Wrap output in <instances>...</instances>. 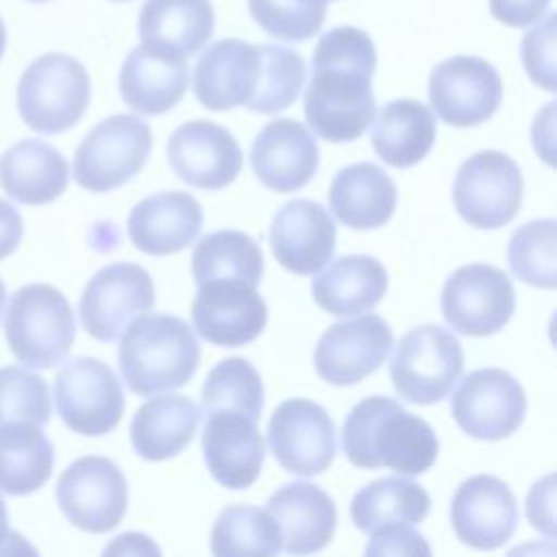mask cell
<instances>
[{
  "label": "cell",
  "instance_id": "6da1fadb",
  "mask_svg": "<svg viewBox=\"0 0 557 557\" xmlns=\"http://www.w3.org/2000/svg\"><path fill=\"white\" fill-rule=\"evenodd\" d=\"M374 67L376 50L366 30L337 26L320 37L305 91V117L315 135L335 144L361 137L376 113Z\"/></svg>",
  "mask_w": 557,
  "mask_h": 557
},
{
  "label": "cell",
  "instance_id": "7a4b0ae2",
  "mask_svg": "<svg viewBox=\"0 0 557 557\" xmlns=\"http://www.w3.org/2000/svg\"><path fill=\"white\" fill-rule=\"evenodd\" d=\"M342 446L357 468H392L405 476L426 472L440 450L431 424L387 396H368L350 409L342 426Z\"/></svg>",
  "mask_w": 557,
  "mask_h": 557
},
{
  "label": "cell",
  "instance_id": "3957f363",
  "mask_svg": "<svg viewBox=\"0 0 557 557\" xmlns=\"http://www.w3.org/2000/svg\"><path fill=\"white\" fill-rule=\"evenodd\" d=\"M200 346L189 324L176 315H137L124 329L117 363L124 383L139 396L172 392L189 383Z\"/></svg>",
  "mask_w": 557,
  "mask_h": 557
},
{
  "label": "cell",
  "instance_id": "277c9868",
  "mask_svg": "<svg viewBox=\"0 0 557 557\" xmlns=\"http://www.w3.org/2000/svg\"><path fill=\"white\" fill-rule=\"evenodd\" d=\"M76 333L67 298L52 285L20 287L4 313V335L11 352L28 368H54L72 350Z\"/></svg>",
  "mask_w": 557,
  "mask_h": 557
},
{
  "label": "cell",
  "instance_id": "5b68a950",
  "mask_svg": "<svg viewBox=\"0 0 557 557\" xmlns=\"http://www.w3.org/2000/svg\"><path fill=\"white\" fill-rule=\"evenodd\" d=\"M91 96L89 74L81 61L63 52L35 59L17 83V109L37 133L54 135L72 128Z\"/></svg>",
  "mask_w": 557,
  "mask_h": 557
},
{
  "label": "cell",
  "instance_id": "8992f818",
  "mask_svg": "<svg viewBox=\"0 0 557 557\" xmlns=\"http://www.w3.org/2000/svg\"><path fill=\"white\" fill-rule=\"evenodd\" d=\"M463 372L459 339L437 326L420 324L396 346L389 361V376L400 398L413 405L440 403Z\"/></svg>",
  "mask_w": 557,
  "mask_h": 557
},
{
  "label": "cell",
  "instance_id": "52a82bcc",
  "mask_svg": "<svg viewBox=\"0 0 557 557\" xmlns=\"http://www.w3.org/2000/svg\"><path fill=\"white\" fill-rule=\"evenodd\" d=\"M152 148L150 126L137 115H111L96 124L74 154V178L89 191H111L131 181Z\"/></svg>",
  "mask_w": 557,
  "mask_h": 557
},
{
  "label": "cell",
  "instance_id": "ba28073f",
  "mask_svg": "<svg viewBox=\"0 0 557 557\" xmlns=\"http://www.w3.org/2000/svg\"><path fill=\"white\" fill-rule=\"evenodd\" d=\"M522 187L520 168L511 157L498 150H481L459 165L453 202L470 226L498 228L518 215Z\"/></svg>",
  "mask_w": 557,
  "mask_h": 557
},
{
  "label": "cell",
  "instance_id": "9c48e42d",
  "mask_svg": "<svg viewBox=\"0 0 557 557\" xmlns=\"http://www.w3.org/2000/svg\"><path fill=\"white\" fill-rule=\"evenodd\" d=\"M61 420L78 435H104L124 413V392L115 372L100 359L78 357L54 376Z\"/></svg>",
  "mask_w": 557,
  "mask_h": 557
},
{
  "label": "cell",
  "instance_id": "30bf717a",
  "mask_svg": "<svg viewBox=\"0 0 557 557\" xmlns=\"http://www.w3.org/2000/svg\"><path fill=\"white\" fill-rule=\"evenodd\" d=\"M57 503L63 516L81 531L104 533L122 522L128 505V485L117 463L87 455L59 476Z\"/></svg>",
  "mask_w": 557,
  "mask_h": 557
},
{
  "label": "cell",
  "instance_id": "8fae6325",
  "mask_svg": "<svg viewBox=\"0 0 557 557\" xmlns=\"http://www.w3.org/2000/svg\"><path fill=\"white\" fill-rule=\"evenodd\" d=\"M440 302L453 331L485 337L509 322L516 292L511 278L500 268L468 263L446 278Z\"/></svg>",
  "mask_w": 557,
  "mask_h": 557
},
{
  "label": "cell",
  "instance_id": "7c38bea8",
  "mask_svg": "<svg viewBox=\"0 0 557 557\" xmlns=\"http://www.w3.org/2000/svg\"><path fill=\"white\" fill-rule=\"evenodd\" d=\"M527 396L505 370L481 368L461 379L450 398V413L459 429L474 440H505L524 420Z\"/></svg>",
  "mask_w": 557,
  "mask_h": 557
},
{
  "label": "cell",
  "instance_id": "4fadbf2b",
  "mask_svg": "<svg viewBox=\"0 0 557 557\" xmlns=\"http://www.w3.org/2000/svg\"><path fill=\"white\" fill-rule=\"evenodd\" d=\"M154 285L135 263H111L98 270L83 289L78 313L85 331L98 342H113L131 320L150 311Z\"/></svg>",
  "mask_w": 557,
  "mask_h": 557
},
{
  "label": "cell",
  "instance_id": "5bb4252c",
  "mask_svg": "<svg viewBox=\"0 0 557 557\" xmlns=\"http://www.w3.org/2000/svg\"><path fill=\"white\" fill-rule=\"evenodd\" d=\"M429 100L446 124L459 128L476 126L490 120L500 107V74L481 57H450L431 72Z\"/></svg>",
  "mask_w": 557,
  "mask_h": 557
},
{
  "label": "cell",
  "instance_id": "9a60e30c",
  "mask_svg": "<svg viewBox=\"0 0 557 557\" xmlns=\"http://www.w3.org/2000/svg\"><path fill=\"white\" fill-rule=\"evenodd\" d=\"M268 442L274 459L292 474L324 472L335 457V424L313 400H283L270 416Z\"/></svg>",
  "mask_w": 557,
  "mask_h": 557
},
{
  "label": "cell",
  "instance_id": "2e32d148",
  "mask_svg": "<svg viewBox=\"0 0 557 557\" xmlns=\"http://www.w3.org/2000/svg\"><path fill=\"white\" fill-rule=\"evenodd\" d=\"M191 320L202 339L235 348L261 335L268 307L255 285L239 278H218L198 285Z\"/></svg>",
  "mask_w": 557,
  "mask_h": 557
},
{
  "label": "cell",
  "instance_id": "e0dca14e",
  "mask_svg": "<svg viewBox=\"0 0 557 557\" xmlns=\"http://www.w3.org/2000/svg\"><path fill=\"white\" fill-rule=\"evenodd\" d=\"M394 344L389 324L372 313L329 326L318 339L313 363L331 385H355L383 366Z\"/></svg>",
  "mask_w": 557,
  "mask_h": 557
},
{
  "label": "cell",
  "instance_id": "ac0fdd59",
  "mask_svg": "<svg viewBox=\"0 0 557 557\" xmlns=\"http://www.w3.org/2000/svg\"><path fill=\"white\" fill-rule=\"evenodd\" d=\"M168 161L187 185L222 189L242 172L244 154L226 128L207 120H194L170 135Z\"/></svg>",
  "mask_w": 557,
  "mask_h": 557
},
{
  "label": "cell",
  "instance_id": "d6986e66",
  "mask_svg": "<svg viewBox=\"0 0 557 557\" xmlns=\"http://www.w3.org/2000/svg\"><path fill=\"white\" fill-rule=\"evenodd\" d=\"M202 453L211 476L228 490L250 487L263 466L265 442L257 420L237 409L207 413Z\"/></svg>",
  "mask_w": 557,
  "mask_h": 557
},
{
  "label": "cell",
  "instance_id": "ffe728a7",
  "mask_svg": "<svg viewBox=\"0 0 557 557\" xmlns=\"http://www.w3.org/2000/svg\"><path fill=\"white\" fill-rule=\"evenodd\" d=\"M450 522L463 544L492 550L513 535L518 505L505 481L492 474H476L457 487Z\"/></svg>",
  "mask_w": 557,
  "mask_h": 557
},
{
  "label": "cell",
  "instance_id": "44dd1931",
  "mask_svg": "<svg viewBox=\"0 0 557 557\" xmlns=\"http://www.w3.org/2000/svg\"><path fill=\"white\" fill-rule=\"evenodd\" d=\"M270 246L285 270L302 276L313 274L335 250V222L320 202L289 200L272 218Z\"/></svg>",
  "mask_w": 557,
  "mask_h": 557
},
{
  "label": "cell",
  "instance_id": "7402d4cb",
  "mask_svg": "<svg viewBox=\"0 0 557 557\" xmlns=\"http://www.w3.org/2000/svg\"><path fill=\"white\" fill-rule=\"evenodd\" d=\"M318 144L296 120L278 117L261 128L250 148L255 176L272 191L289 194L305 187L318 170Z\"/></svg>",
  "mask_w": 557,
  "mask_h": 557
},
{
  "label": "cell",
  "instance_id": "603a6c76",
  "mask_svg": "<svg viewBox=\"0 0 557 557\" xmlns=\"http://www.w3.org/2000/svg\"><path fill=\"white\" fill-rule=\"evenodd\" d=\"M261 50L237 37L211 44L194 67V94L211 111L246 107L257 91Z\"/></svg>",
  "mask_w": 557,
  "mask_h": 557
},
{
  "label": "cell",
  "instance_id": "cb8c5ba5",
  "mask_svg": "<svg viewBox=\"0 0 557 557\" xmlns=\"http://www.w3.org/2000/svg\"><path fill=\"white\" fill-rule=\"evenodd\" d=\"M265 511L281 533V550L309 555L322 550L335 533L337 509L333 498L313 483L296 481L278 487Z\"/></svg>",
  "mask_w": 557,
  "mask_h": 557
},
{
  "label": "cell",
  "instance_id": "d4e9b609",
  "mask_svg": "<svg viewBox=\"0 0 557 557\" xmlns=\"http://www.w3.org/2000/svg\"><path fill=\"white\" fill-rule=\"evenodd\" d=\"M187 83V57L148 44L133 48L120 70L122 100L144 115H159L178 104Z\"/></svg>",
  "mask_w": 557,
  "mask_h": 557
},
{
  "label": "cell",
  "instance_id": "484cf974",
  "mask_svg": "<svg viewBox=\"0 0 557 557\" xmlns=\"http://www.w3.org/2000/svg\"><path fill=\"white\" fill-rule=\"evenodd\" d=\"M128 237L141 252L172 255L187 248L202 228V207L185 191H161L137 202L126 220Z\"/></svg>",
  "mask_w": 557,
  "mask_h": 557
},
{
  "label": "cell",
  "instance_id": "4316f807",
  "mask_svg": "<svg viewBox=\"0 0 557 557\" xmlns=\"http://www.w3.org/2000/svg\"><path fill=\"white\" fill-rule=\"evenodd\" d=\"M387 292L383 263L368 255L335 259L311 281V294L320 309L331 315L368 313Z\"/></svg>",
  "mask_w": 557,
  "mask_h": 557
},
{
  "label": "cell",
  "instance_id": "83f0119b",
  "mask_svg": "<svg viewBox=\"0 0 557 557\" xmlns=\"http://www.w3.org/2000/svg\"><path fill=\"white\" fill-rule=\"evenodd\" d=\"M70 181L63 154L41 139H24L0 157V185L22 205L57 200Z\"/></svg>",
  "mask_w": 557,
  "mask_h": 557
},
{
  "label": "cell",
  "instance_id": "f1b7e54d",
  "mask_svg": "<svg viewBox=\"0 0 557 557\" xmlns=\"http://www.w3.org/2000/svg\"><path fill=\"white\" fill-rule=\"evenodd\" d=\"M396 185L374 163H355L335 174L329 202L335 218L357 231L383 226L396 209Z\"/></svg>",
  "mask_w": 557,
  "mask_h": 557
},
{
  "label": "cell",
  "instance_id": "f546056e",
  "mask_svg": "<svg viewBox=\"0 0 557 557\" xmlns=\"http://www.w3.org/2000/svg\"><path fill=\"white\" fill-rule=\"evenodd\" d=\"M198 424L200 409L189 396H157L135 411L131 442L139 457L163 461L178 455L191 442Z\"/></svg>",
  "mask_w": 557,
  "mask_h": 557
},
{
  "label": "cell",
  "instance_id": "4dcf8cb0",
  "mask_svg": "<svg viewBox=\"0 0 557 557\" xmlns=\"http://www.w3.org/2000/svg\"><path fill=\"white\" fill-rule=\"evenodd\" d=\"M209 0H146L139 11L141 44L189 57L213 35Z\"/></svg>",
  "mask_w": 557,
  "mask_h": 557
},
{
  "label": "cell",
  "instance_id": "1f68e13d",
  "mask_svg": "<svg viewBox=\"0 0 557 557\" xmlns=\"http://www.w3.org/2000/svg\"><path fill=\"white\" fill-rule=\"evenodd\" d=\"M435 135L433 111L420 100L398 98L379 111L372 128V146L387 165L411 168L429 154Z\"/></svg>",
  "mask_w": 557,
  "mask_h": 557
},
{
  "label": "cell",
  "instance_id": "d6a6232c",
  "mask_svg": "<svg viewBox=\"0 0 557 557\" xmlns=\"http://www.w3.org/2000/svg\"><path fill=\"white\" fill-rule=\"evenodd\" d=\"M54 448L39 424L9 422L0 426V492L26 496L52 474Z\"/></svg>",
  "mask_w": 557,
  "mask_h": 557
},
{
  "label": "cell",
  "instance_id": "836d02e7",
  "mask_svg": "<svg viewBox=\"0 0 557 557\" xmlns=\"http://www.w3.org/2000/svg\"><path fill=\"white\" fill-rule=\"evenodd\" d=\"M431 498L422 485L403 476H385L361 487L350 503V518L359 531L372 533L383 524H416L426 518Z\"/></svg>",
  "mask_w": 557,
  "mask_h": 557
},
{
  "label": "cell",
  "instance_id": "e575fe53",
  "mask_svg": "<svg viewBox=\"0 0 557 557\" xmlns=\"http://www.w3.org/2000/svg\"><path fill=\"white\" fill-rule=\"evenodd\" d=\"M191 272L198 285L218 278H239L257 287L263 276V255L250 235L231 228L215 231L196 244Z\"/></svg>",
  "mask_w": 557,
  "mask_h": 557
},
{
  "label": "cell",
  "instance_id": "d590c367",
  "mask_svg": "<svg viewBox=\"0 0 557 557\" xmlns=\"http://www.w3.org/2000/svg\"><path fill=\"white\" fill-rule=\"evenodd\" d=\"M281 533L265 509L252 505H228L211 529L213 555H276Z\"/></svg>",
  "mask_w": 557,
  "mask_h": 557
},
{
  "label": "cell",
  "instance_id": "8d00e7d4",
  "mask_svg": "<svg viewBox=\"0 0 557 557\" xmlns=\"http://www.w3.org/2000/svg\"><path fill=\"white\" fill-rule=\"evenodd\" d=\"M237 409L259 420L263 409V383L255 366L242 357H228L213 366L202 385V411Z\"/></svg>",
  "mask_w": 557,
  "mask_h": 557
},
{
  "label": "cell",
  "instance_id": "74e56055",
  "mask_svg": "<svg viewBox=\"0 0 557 557\" xmlns=\"http://www.w3.org/2000/svg\"><path fill=\"white\" fill-rule=\"evenodd\" d=\"M261 50V72L257 91L246 104L255 113H278L287 109L300 94L305 83V59L285 46L263 44Z\"/></svg>",
  "mask_w": 557,
  "mask_h": 557
},
{
  "label": "cell",
  "instance_id": "f35d334b",
  "mask_svg": "<svg viewBox=\"0 0 557 557\" xmlns=\"http://www.w3.org/2000/svg\"><path fill=\"white\" fill-rule=\"evenodd\" d=\"M555 226L553 218L533 220L516 228L509 239V268L520 281L533 287L553 289L557 285Z\"/></svg>",
  "mask_w": 557,
  "mask_h": 557
},
{
  "label": "cell",
  "instance_id": "ab89813d",
  "mask_svg": "<svg viewBox=\"0 0 557 557\" xmlns=\"http://www.w3.org/2000/svg\"><path fill=\"white\" fill-rule=\"evenodd\" d=\"M329 0H248L252 20L272 37L305 41L313 37L326 17Z\"/></svg>",
  "mask_w": 557,
  "mask_h": 557
},
{
  "label": "cell",
  "instance_id": "60d3db41",
  "mask_svg": "<svg viewBox=\"0 0 557 557\" xmlns=\"http://www.w3.org/2000/svg\"><path fill=\"white\" fill-rule=\"evenodd\" d=\"M48 420V383L22 366L0 368V426L9 422H33L44 426Z\"/></svg>",
  "mask_w": 557,
  "mask_h": 557
},
{
  "label": "cell",
  "instance_id": "b9f144b4",
  "mask_svg": "<svg viewBox=\"0 0 557 557\" xmlns=\"http://www.w3.org/2000/svg\"><path fill=\"white\" fill-rule=\"evenodd\" d=\"M520 57L531 81L555 91V13H548L544 22L524 35Z\"/></svg>",
  "mask_w": 557,
  "mask_h": 557
},
{
  "label": "cell",
  "instance_id": "7bdbcfd3",
  "mask_svg": "<svg viewBox=\"0 0 557 557\" xmlns=\"http://www.w3.org/2000/svg\"><path fill=\"white\" fill-rule=\"evenodd\" d=\"M366 555H431V548L409 524L392 522L372 531Z\"/></svg>",
  "mask_w": 557,
  "mask_h": 557
},
{
  "label": "cell",
  "instance_id": "ee69618b",
  "mask_svg": "<svg viewBox=\"0 0 557 557\" xmlns=\"http://www.w3.org/2000/svg\"><path fill=\"white\" fill-rule=\"evenodd\" d=\"M548 4L550 0H490V11L505 26L524 28L537 22Z\"/></svg>",
  "mask_w": 557,
  "mask_h": 557
},
{
  "label": "cell",
  "instance_id": "f6af8a7d",
  "mask_svg": "<svg viewBox=\"0 0 557 557\" xmlns=\"http://www.w3.org/2000/svg\"><path fill=\"white\" fill-rule=\"evenodd\" d=\"M553 474L537 481L527 498V516L531 524L546 533L548 537L555 535V518H553V503H555V490H553Z\"/></svg>",
  "mask_w": 557,
  "mask_h": 557
},
{
  "label": "cell",
  "instance_id": "bcb514c9",
  "mask_svg": "<svg viewBox=\"0 0 557 557\" xmlns=\"http://www.w3.org/2000/svg\"><path fill=\"white\" fill-rule=\"evenodd\" d=\"M24 224L13 205L0 198V261L9 257L22 242Z\"/></svg>",
  "mask_w": 557,
  "mask_h": 557
},
{
  "label": "cell",
  "instance_id": "7dc6e473",
  "mask_svg": "<svg viewBox=\"0 0 557 557\" xmlns=\"http://www.w3.org/2000/svg\"><path fill=\"white\" fill-rule=\"evenodd\" d=\"M13 544H22V546H24L22 537L11 531L7 505H4V500L0 498V555H2V553H13V550H15Z\"/></svg>",
  "mask_w": 557,
  "mask_h": 557
},
{
  "label": "cell",
  "instance_id": "c3c4849f",
  "mask_svg": "<svg viewBox=\"0 0 557 557\" xmlns=\"http://www.w3.org/2000/svg\"><path fill=\"white\" fill-rule=\"evenodd\" d=\"M4 46H7V30H4V22L0 17V59L4 54Z\"/></svg>",
  "mask_w": 557,
  "mask_h": 557
},
{
  "label": "cell",
  "instance_id": "681fc988",
  "mask_svg": "<svg viewBox=\"0 0 557 557\" xmlns=\"http://www.w3.org/2000/svg\"><path fill=\"white\" fill-rule=\"evenodd\" d=\"M4 300H7V289H4V283L0 281V315H2V307H4Z\"/></svg>",
  "mask_w": 557,
  "mask_h": 557
},
{
  "label": "cell",
  "instance_id": "f907efd6",
  "mask_svg": "<svg viewBox=\"0 0 557 557\" xmlns=\"http://www.w3.org/2000/svg\"><path fill=\"white\" fill-rule=\"evenodd\" d=\"M28 2H48V0H28Z\"/></svg>",
  "mask_w": 557,
  "mask_h": 557
},
{
  "label": "cell",
  "instance_id": "816d5d0a",
  "mask_svg": "<svg viewBox=\"0 0 557 557\" xmlns=\"http://www.w3.org/2000/svg\"><path fill=\"white\" fill-rule=\"evenodd\" d=\"M115 2H126V0H115Z\"/></svg>",
  "mask_w": 557,
  "mask_h": 557
}]
</instances>
